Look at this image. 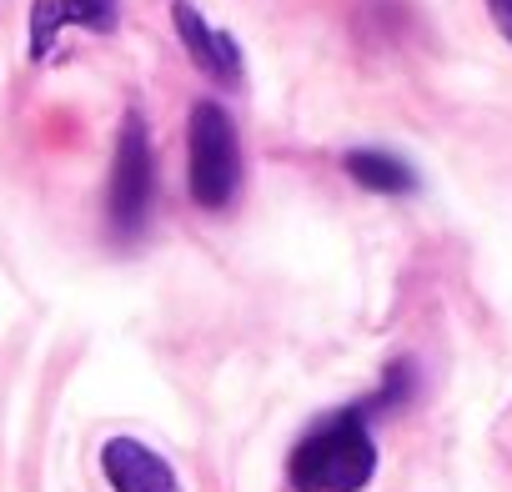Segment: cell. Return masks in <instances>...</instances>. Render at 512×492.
I'll use <instances>...</instances> for the list:
<instances>
[{"label":"cell","mask_w":512,"mask_h":492,"mask_svg":"<svg viewBox=\"0 0 512 492\" xmlns=\"http://www.w3.org/2000/svg\"><path fill=\"white\" fill-rule=\"evenodd\" d=\"M372 477H377V442L362 402L317 417L287 457L292 492H362Z\"/></svg>","instance_id":"6da1fadb"},{"label":"cell","mask_w":512,"mask_h":492,"mask_svg":"<svg viewBox=\"0 0 512 492\" xmlns=\"http://www.w3.org/2000/svg\"><path fill=\"white\" fill-rule=\"evenodd\" d=\"M186 181L201 211H226L241 191V136L216 101H196L186 116Z\"/></svg>","instance_id":"7a4b0ae2"},{"label":"cell","mask_w":512,"mask_h":492,"mask_svg":"<svg viewBox=\"0 0 512 492\" xmlns=\"http://www.w3.org/2000/svg\"><path fill=\"white\" fill-rule=\"evenodd\" d=\"M156 201V161H151V131L141 121V111H126L121 131H116V151H111V186H106V216L111 231L121 241L141 236L146 216Z\"/></svg>","instance_id":"3957f363"},{"label":"cell","mask_w":512,"mask_h":492,"mask_svg":"<svg viewBox=\"0 0 512 492\" xmlns=\"http://www.w3.org/2000/svg\"><path fill=\"white\" fill-rule=\"evenodd\" d=\"M171 21H176V36H181L186 56L196 61V71H201L211 86H221V91H241L246 66H241L236 36H231V31H216V26L191 6V0H171Z\"/></svg>","instance_id":"277c9868"},{"label":"cell","mask_w":512,"mask_h":492,"mask_svg":"<svg viewBox=\"0 0 512 492\" xmlns=\"http://www.w3.org/2000/svg\"><path fill=\"white\" fill-rule=\"evenodd\" d=\"M116 21H121L116 0H31V41H26V51H31V61H51L61 31L106 36V31H116Z\"/></svg>","instance_id":"5b68a950"},{"label":"cell","mask_w":512,"mask_h":492,"mask_svg":"<svg viewBox=\"0 0 512 492\" xmlns=\"http://www.w3.org/2000/svg\"><path fill=\"white\" fill-rule=\"evenodd\" d=\"M101 477L111 482V492H181L176 467L136 437H111L101 447Z\"/></svg>","instance_id":"8992f818"},{"label":"cell","mask_w":512,"mask_h":492,"mask_svg":"<svg viewBox=\"0 0 512 492\" xmlns=\"http://www.w3.org/2000/svg\"><path fill=\"white\" fill-rule=\"evenodd\" d=\"M342 171H347L357 186L382 191V196H407V191H417V171H412L402 156L382 151V146H352V151H342Z\"/></svg>","instance_id":"52a82bcc"},{"label":"cell","mask_w":512,"mask_h":492,"mask_svg":"<svg viewBox=\"0 0 512 492\" xmlns=\"http://www.w3.org/2000/svg\"><path fill=\"white\" fill-rule=\"evenodd\" d=\"M487 6V16H492V26H497V36L512 46V0H482Z\"/></svg>","instance_id":"ba28073f"}]
</instances>
